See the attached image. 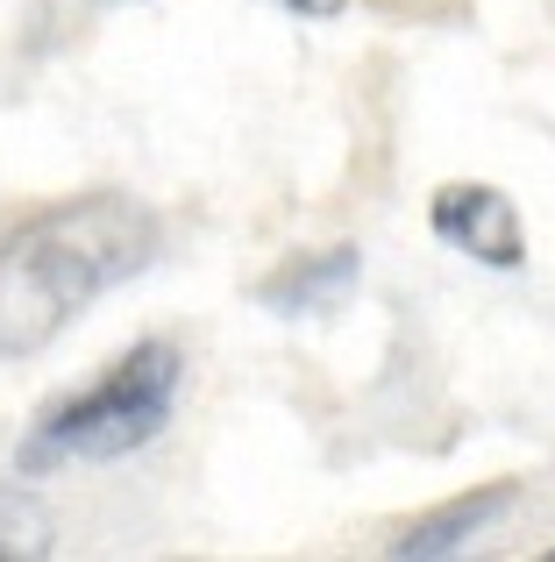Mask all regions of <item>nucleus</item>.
<instances>
[{"mask_svg":"<svg viewBox=\"0 0 555 562\" xmlns=\"http://www.w3.org/2000/svg\"><path fill=\"white\" fill-rule=\"evenodd\" d=\"M165 228L128 192H86L0 235V357H43L93 300L157 257Z\"/></svg>","mask_w":555,"mask_h":562,"instance_id":"nucleus-1","label":"nucleus"},{"mask_svg":"<svg viewBox=\"0 0 555 562\" xmlns=\"http://www.w3.org/2000/svg\"><path fill=\"white\" fill-rule=\"evenodd\" d=\"M179 384H185V357L171 342H136L128 357H114L100 384L57 398L29 441L14 449V477H43L65 463H122V456L150 449L179 413Z\"/></svg>","mask_w":555,"mask_h":562,"instance_id":"nucleus-2","label":"nucleus"},{"mask_svg":"<svg viewBox=\"0 0 555 562\" xmlns=\"http://www.w3.org/2000/svg\"><path fill=\"white\" fill-rule=\"evenodd\" d=\"M428 228L442 235L449 249H463V257L491 263V271H520L528 263V228H520V206L506 200L499 186H442L428 200Z\"/></svg>","mask_w":555,"mask_h":562,"instance_id":"nucleus-3","label":"nucleus"},{"mask_svg":"<svg viewBox=\"0 0 555 562\" xmlns=\"http://www.w3.org/2000/svg\"><path fill=\"white\" fill-rule=\"evenodd\" d=\"M356 278H363V257L356 249H320V257H292V263H278V271L257 285V306L264 314H285V321H299V314H335V306L356 292Z\"/></svg>","mask_w":555,"mask_h":562,"instance_id":"nucleus-4","label":"nucleus"},{"mask_svg":"<svg viewBox=\"0 0 555 562\" xmlns=\"http://www.w3.org/2000/svg\"><path fill=\"white\" fill-rule=\"evenodd\" d=\"M513 484H485V492H463V498H449L442 513H428V520H414V527H399V541H392V555L399 562H442V555H463L477 535H485L491 520H506L513 513Z\"/></svg>","mask_w":555,"mask_h":562,"instance_id":"nucleus-5","label":"nucleus"},{"mask_svg":"<svg viewBox=\"0 0 555 562\" xmlns=\"http://www.w3.org/2000/svg\"><path fill=\"white\" fill-rule=\"evenodd\" d=\"M43 555H57V520L29 492V477H8L0 484V562H43Z\"/></svg>","mask_w":555,"mask_h":562,"instance_id":"nucleus-6","label":"nucleus"},{"mask_svg":"<svg viewBox=\"0 0 555 562\" xmlns=\"http://www.w3.org/2000/svg\"><path fill=\"white\" fill-rule=\"evenodd\" d=\"M278 8H292V14H314V22H335V14H342L349 0H278Z\"/></svg>","mask_w":555,"mask_h":562,"instance_id":"nucleus-7","label":"nucleus"},{"mask_svg":"<svg viewBox=\"0 0 555 562\" xmlns=\"http://www.w3.org/2000/svg\"><path fill=\"white\" fill-rule=\"evenodd\" d=\"M548 562H555V549H548Z\"/></svg>","mask_w":555,"mask_h":562,"instance_id":"nucleus-8","label":"nucleus"}]
</instances>
